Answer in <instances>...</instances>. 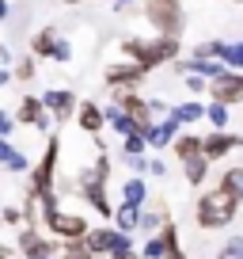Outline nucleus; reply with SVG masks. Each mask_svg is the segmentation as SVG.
Masks as SVG:
<instances>
[{"label":"nucleus","instance_id":"nucleus-1","mask_svg":"<svg viewBox=\"0 0 243 259\" xmlns=\"http://www.w3.org/2000/svg\"><path fill=\"white\" fill-rule=\"evenodd\" d=\"M122 50L133 57V65H141V69H156V65L163 61H175L178 54V38H171V34H152V38H126L122 42Z\"/></svg>","mask_w":243,"mask_h":259},{"label":"nucleus","instance_id":"nucleus-2","mask_svg":"<svg viewBox=\"0 0 243 259\" xmlns=\"http://www.w3.org/2000/svg\"><path fill=\"white\" fill-rule=\"evenodd\" d=\"M106 176H110V160H106V156H99L91 168H84L80 176H76V191L84 194V202H88L91 210H99L103 218H114L110 194H106Z\"/></svg>","mask_w":243,"mask_h":259},{"label":"nucleus","instance_id":"nucleus-3","mask_svg":"<svg viewBox=\"0 0 243 259\" xmlns=\"http://www.w3.org/2000/svg\"><path fill=\"white\" fill-rule=\"evenodd\" d=\"M235 210H239L235 194L220 183V187H213V191H205L202 198H198V213H194V218H198L202 229H224L228 221L235 218Z\"/></svg>","mask_w":243,"mask_h":259},{"label":"nucleus","instance_id":"nucleus-4","mask_svg":"<svg viewBox=\"0 0 243 259\" xmlns=\"http://www.w3.org/2000/svg\"><path fill=\"white\" fill-rule=\"evenodd\" d=\"M145 16L160 34L178 38V31H183V0H145Z\"/></svg>","mask_w":243,"mask_h":259},{"label":"nucleus","instance_id":"nucleus-5","mask_svg":"<svg viewBox=\"0 0 243 259\" xmlns=\"http://www.w3.org/2000/svg\"><path fill=\"white\" fill-rule=\"evenodd\" d=\"M46 229H49V236H57V240H84V236L91 233L88 221H84V213H69V210H61V206L46 218Z\"/></svg>","mask_w":243,"mask_h":259},{"label":"nucleus","instance_id":"nucleus-6","mask_svg":"<svg viewBox=\"0 0 243 259\" xmlns=\"http://www.w3.org/2000/svg\"><path fill=\"white\" fill-rule=\"evenodd\" d=\"M57 156H61V138H49L46 153H42L38 168H34V176H31V191H38V194L53 191V183H57Z\"/></svg>","mask_w":243,"mask_h":259},{"label":"nucleus","instance_id":"nucleus-7","mask_svg":"<svg viewBox=\"0 0 243 259\" xmlns=\"http://www.w3.org/2000/svg\"><path fill=\"white\" fill-rule=\"evenodd\" d=\"M84 244L91 248V255H114V251H130L133 240L126 233H118V229H91L88 236H84Z\"/></svg>","mask_w":243,"mask_h":259},{"label":"nucleus","instance_id":"nucleus-8","mask_svg":"<svg viewBox=\"0 0 243 259\" xmlns=\"http://www.w3.org/2000/svg\"><path fill=\"white\" fill-rule=\"evenodd\" d=\"M31 50H34V57H53V61H69V57H73V50H69V42L61 38V34L57 31H38L31 38Z\"/></svg>","mask_w":243,"mask_h":259},{"label":"nucleus","instance_id":"nucleus-9","mask_svg":"<svg viewBox=\"0 0 243 259\" xmlns=\"http://www.w3.org/2000/svg\"><path fill=\"white\" fill-rule=\"evenodd\" d=\"M213 92V103H224V107H235L243 103V73H224L209 84Z\"/></svg>","mask_w":243,"mask_h":259},{"label":"nucleus","instance_id":"nucleus-10","mask_svg":"<svg viewBox=\"0 0 243 259\" xmlns=\"http://www.w3.org/2000/svg\"><path fill=\"white\" fill-rule=\"evenodd\" d=\"M16 122H27V126H34V130H42V134H46V130L53 126V114L42 107L38 96H27L23 103H19V111H16Z\"/></svg>","mask_w":243,"mask_h":259},{"label":"nucleus","instance_id":"nucleus-11","mask_svg":"<svg viewBox=\"0 0 243 259\" xmlns=\"http://www.w3.org/2000/svg\"><path fill=\"white\" fill-rule=\"evenodd\" d=\"M243 138L239 134H228V130H213L209 138H202V149H205V160H220V156H228L232 149H239Z\"/></svg>","mask_w":243,"mask_h":259},{"label":"nucleus","instance_id":"nucleus-12","mask_svg":"<svg viewBox=\"0 0 243 259\" xmlns=\"http://www.w3.org/2000/svg\"><path fill=\"white\" fill-rule=\"evenodd\" d=\"M42 107L53 114V122H69L76 114V96H73V92H65V88H53V92L42 96Z\"/></svg>","mask_w":243,"mask_h":259},{"label":"nucleus","instance_id":"nucleus-13","mask_svg":"<svg viewBox=\"0 0 243 259\" xmlns=\"http://www.w3.org/2000/svg\"><path fill=\"white\" fill-rule=\"evenodd\" d=\"M145 80V69L133 61H122V65H110L106 69V84L110 88H137V84Z\"/></svg>","mask_w":243,"mask_h":259},{"label":"nucleus","instance_id":"nucleus-14","mask_svg":"<svg viewBox=\"0 0 243 259\" xmlns=\"http://www.w3.org/2000/svg\"><path fill=\"white\" fill-rule=\"evenodd\" d=\"M19 255H27V259H42V255H49L53 251V244H46V236L38 233V229H19Z\"/></svg>","mask_w":243,"mask_h":259},{"label":"nucleus","instance_id":"nucleus-15","mask_svg":"<svg viewBox=\"0 0 243 259\" xmlns=\"http://www.w3.org/2000/svg\"><path fill=\"white\" fill-rule=\"evenodd\" d=\"M175 138H178V122L171 118H163V122H152L148 126V134H145V141H148V149H167V145H175Z\"/></svg>","mask_w":243,"mask_h":259},{"label":"nucleus","instance_id":"nucleus-16","mask_svg":"<svg viewBox=\"0 0 243 259\" xmlns=\"http://www.w3.org/2000/svg\"><path fill=\"white\" fill-rule=\"evenodd\" d=\"M76 122H80V130H88L91 138H99V130H103V122H106V111L88 99V103L76 107Z\"/></svg>","mask_w":243,"mask_h":259},{"label":"nucleus","instance_id":"nucleus-17","mask_svg":"<svg viewBox=\"0 0 243 259\" xmlns=\"http://www.w3.org/2000/svg\"><path fill=\"white\" fill-rule=\"evenodd\" d=\"M178 73H194V76H213V80H217V76H224L228 69L220 61H178Z\"/></svg>","mask_w":243,"mask_h":259},{"label":"nucleus","instance_id":"nucleus-18","mask_svg":"<svg viewBox=\"0 0 243 259\" xmlns=\"http://www.w3.org/2000/svg\"><path fill=\"white\" fill-rule=\"evenodd\" d=\"M167 225V206L163 202H148V206H141V229H160Z\"/></svg>","mask_w":243,"mask_h":259},{"label":"nucleus","instance_id":"nucleus-19","mask_svg":"<svg viewBox=\"0 0 243 259\" xmlns=\"http://www.w3.org/2000/svg\"><path fill=\"white\" fill-rule=\"evenodd\" d=\"M114 225H118V233L130 236L133 229H141V210H137V206H126V202H122L118 210H114Z\"/></svg>","mask_w":243,"mask_h":259},{"label":"nucleus","instance_id":"nucleus-20","mask_svg":"<svg viewBox=\"0 0 243 259\" xmlns=\"http://www.w3.org/2000/svg\"><path fill=\"white\" fill-rule=\"evenodd\" d=\"M160 240H163V259H187V251L178 244V229L171 225V221L160 229Z\"/></svg>","mask_w":243,"mask_h":259},{"label":"nucleus","instance_id":"nucleus-21","mask_svg":"<svg viewBox=\"0 0 243 259\" xmlns=\"http://www.w3.org/2000/svg\"><path fill=\"white\" fill-rule=\"evenodd\" d=\"M171 149H175L178 160H190V156H202V153H205V149H202V138H194V134H178Z\"/></svg>","mask_w":243,"mask_h":259},{"label":"nucleus","instance_id":"nucleus-22","mask_svg":"<svg viewBox=\"0 0 243 259\" xmlns=\"http://www.w3.org/2000/svg\"><path fill=\"white\" fill-rule=\"evenodd\" d=\"M106 122H110V126L118 130V134H126V138H130V134H141V130H137V122H133L130 114L122 111L118 103H114V107H106Z\"/></svg>","mask_w":243,"mask_h":259},{"label":"nucleus","instance_id":"nucleus-23","mask_svg":"<svg viewBox=\"0 0 243 259\" xmlns=\"http://www.w3.org/2000/svg\"><path fill=\"white\" fill-rule=\"evenodd\" d=\"M171 118L178 122V126H183V122H202L205 118V103H178V107H171Z\"/></svg>","mask_w":243,"mask_h":259},{"label":"nucleus","instance_id":"nucleus-24","mask_svg":"<svg viewBox=\"0 0 243 259\" xmlns=\"http://www.w3.org/2000/svg\"><path fill=\"white\" fill-rule=\"evenodd\" d=\"M183 171H187V183H205V171H209V160H205V153L202 156H190V160H183Z\"/></svg>","mask_w":243,"mask_h":259},{"label":"nucleus","instance_id":"nucleus-25","mask_svg":"<svg viewBox=\"0 0 243 259\" xmlns=\"http://www.w3.org/2000/svg\"><path fill=\"white\" fill-rule=\"evenodd\" d=\"M122 194H126V206H137V210L148 202V187L141 183V176H133L130 183H126V191H122Z\"/></svg>","mask_w":243,"mask_h":259},{"label":"nucleus","instance_id":"nucleus-26","mask_svg":"<svg viewBox=\"0 0 243 259\" xmlns=\"http://www.w3.org/2000/svg\"><path fill=\"white\" fill-rule=\"evenodd\" d=\"M57 255H61V259H95V255H91V248H88L84 240H65Z\"/></svg>","mask_w":243,"mask_h":259},{"label":"nucleus","instance_id":"nucleus-27","mask_svg":"<svg viewBox=\"0 0 243 259\" xmlns=\"http://www.w3.org/2000/svg\"><path fill=\"white\" fill-rule=\"evenodd\" d=\"M220 61H228L235 73H243V42H224V50H220Z\"/></svg>","mask_w":243,"mask_h":259},{"label":"nucleus","instance_id":"nucleus-28","mask_svg":"<svg viewBox=\"0 0 243 259\" xmlns=\"http://www.w3.org/2000/svg\"><path fill=\"white\" fill-rule=\"evenodd\" d=\"M220 183H224L228 191L235 194V202L243 206V168H228V171H224V179H220Z\"/></svg>","mask_w":243,"mask_h":259},{"label":"nucleus","instance_id":"nucleus-29","mask_svg":"<svg viewBox=\"0 0 243 259\" xmlns=\"http://www.w3.org/2000/svg\"><path fill=\"white\" fill-rule=\"evenodd\" d=\"M205 118L213 122V130H228V107L224 103H209L205 107Z\"/></svg>","mask_w":243,"mask_h":259},{"label":"nucleus","instance_id":"nucleus-30","mask_svg":"<svg viewBox=\"0 0 243 259\" xmlns=\"http://www.w3.org/2000/svg\"><path fill=\"white\" fill-rule=\"evenodd\" d=\"M217 259H243V236H228L224 248L217 251Z\"/></svg>","mask_w":243,"mask_h":259},{"label":"nucleus","instance_id":"nucleus-31","mask_svg":"<svg viewBox=\"0 0 243 259\" xmlns=\"http://www.w3.org/2000/svg\"><path fill=\"white\" fill-rule=\"evenodd\" d=\"M220 50H224V42H202L194 50V61H213V57H220Z\"/></svg>","mask_w":243,"mask_h":259},{"label":"nucleus","instance_id":"nucleus-32","mask_svg":"<svg viewBox=\"0 0 243 259\" xmlns=\"http://www.w3.org/2000/svg\"><path fill=\"white\" fill-rule=\"evenodd\" d=\"M145 149H148L145 134H130L126 138V156H145Z\"/></svg>","mask_w":243,"mask_h":259},{"label":"nucleus","instance_id":"nucleus-33","mask_svg":"<svg viewBox=\"0 0 243 259\" xmlns=\"http://www.w3.org/2000/svg\"><path fill=\"white\" fill-rule=\"evenodd\" d=\"M23 206H4L0 210V225H23Z\"/></svg>","mask_w":243,"mask_h":259},{"label":"nucleus","instance_id":"nucleus-34","mask_svg":"<svg viewBox=\"0 0 243 259\" xmlns=\"http://www.w3.org/2000/svg\"><path fill=\"white\" fill-rule=\"evenodd\" d=\"M141 259H163V240H160V233H156L152 240H145V251H141Z\"/></svg>","mask_w":243,"mask_h":259},{"label":"nucleus","instance_id":"nucleus-35","mask_svg":"<svg viewBox=\"0 0 243 259\" xmlns=\"http://www.w3.org/2000/svg\"><path fill=\"white\" fill-rule=\"evenodd\" d=\"M16 76L19 80H34V57H27V61L16 65Z\"/></svg>","mask_w":243,"mask_h":259},{"label":"nucleus","instance_id":"nucleus-36","mask_svg":"<svg viewBox=\"0 0 243 259\" xmlns=\"http://www.w3.org/2000/svg\"><path fill=\"white\" fill-rule=\"evenodd\" d=\"M4 168H12V171H27V156L12 149V156H8V160H4Z\"/></svg>","mask_w":243,"mask_h":259},{"label":"nucleus","instance_id":"nucleus-37","mask_svg":"<svg viewBox=\"0 0 243 259\" xmlns=\"http://www.w3.org/2000/svg\"><path fill=\"white\" fill-rule=\"evenodd\" d=\"M12 130H16V118H12V114H8V111H0V141L8 138Z\"/></svg>","mask_w":243,"mask_h":259},{"label":"nucleus","instance_id":"nucleus-38","mask_svg":"<svg viewBox=\"0 0 243 259\" xmlns=\"http://www.w3.org/2000/svg\"><path fill=\"white\" fill-rule=\"evenodd\" d=\"M187 88L190 92H209V88H205V80H202V76H194V73L187 76Z\"/></svg>","mask_w":243,"mask_h":259},{"label":"nucleus","instance_id":"nucleus-39","mask_svg":"<svg viewBox=\"0 0 243 259\" xmlns=\"http://www.w3.org/2000/svg\"><path fill=\"white\" fill-rule=\"evenodd\" d=\"M126 164H130L133 171H145V168H148V164H145V156H126Z\"/></svg>","mask_w":243,"mask_h":259},{"label":"nucleus","instance_id":"nucleus-40","mask_svg":"<svg viewBox=\"0 0 243 259\" xmlns=\"http://www.w3.org/2000/svg\"><path fill=\"white\" fill-rule=\"evenodd\" d=\"M148 171H152V176H163V171H167V164H163V160H148Z\"/></svg>","mask_w":243,"mask_h":259},{"label":"nucleus","instance_id":"nucleus-41","mask_svg":"<svg viewBox=\"0 0 243 259\" xmlns=\"http://www.w3.org/2000/svg\"><path fill=\"white\" fill-rule=\"evenodd\" d=\"M106 259H141V255L130 248V251H114V255H106Z\"/></svg>","mask_w":243,"mask_h":259},{"label":"nucleus","instance_id":"nucleus-42","mask_svg":"<svg viewBox=\"0 0 243 259\" xmlns=\"http://www.w3.org/2000/svg\"><path fill=\"white\" fill-rule=\"evenodd\" d=\"M8 80H12V73H8V69H0V88H4Z\"/></svg>","mask_w":243,"mask_h":259},{"label":"nucleus","instance_id":"nucleus-43","mask_svg":"<svg viewBox=\"0 0 243 259\" xmlns=\"http://www.w3.org/2000/svg\"><path fill=\"white\" fill-rule=\"evenodd\" d=\"M57 251H61V248H53V251H49V255H42V259H61V255H57Z\"/></svg>","mask_w":243,"mask_h":259},{"label":"nucleus","instance_id":"nucleus-44","mask_svg":"<svg viewBox=\"0 0 243 259\" xmlns=\"http://www.w3.org/2000/svg\"><path fill=\"white\" fill-rule=\"evenodd\" d=\"M4 16H8V4H4V0H0V19H4Z\"/></svg>","mask_w":243,"mask_h":259},{"label":"nucleus","instance_id":"nucleus-45","mask_svg":"<svg viewBox=\"0 0 243 259\" xmlns=\"http://www.w3.org/2000/svg\"><path fill=\"white\" fill-rule=\"evenodd\" d=\"M0 259H16V251H4V255H0Z\"/></svg>","mask_w":243,"mask_h":259},{"label":"nucleus","instance_id":"nucleus-46","mask_svg":"<svg viewBox=\"0 0 243 259\" xmlns=\"http://www.w3.org/2000/svg\"><path fill=\"white\" fill-rule=\"evenodd\" d=\"M61 4H80V0H61Z\"/></svg>","mask_w":243,"mask_h":259},{"label":"nucleus","instance_id":"nucleus-47","mask_svg":"<svg viewBox=\"0 0 243 259\" xmlns=\"http://www.w3.org/2000/svg\"><path fill=\"white\" fill-rule=\"evenodd\" d=\"M118 4H130V0H118Z\"/></svg>","mask_w":243,"mask_h":259}]
</instances>
